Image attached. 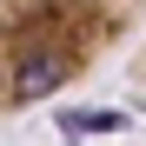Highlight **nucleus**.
Listing matches in <instances>:
<instances>
[{"mask_svg": "<svg viewBox=\"0 0 146 146\" xmlns=\"http://www.w3.org/2000/svg\"><path fill=\"white\" fill-rule=\"evenodd\" d=\"M146 0H0V119H20L139 33Z\"/></svg>", "mask_w": 146, "mask_h": 146, "instance_id": "nucleus-1", "label": "nucleus"}]
</instances>
